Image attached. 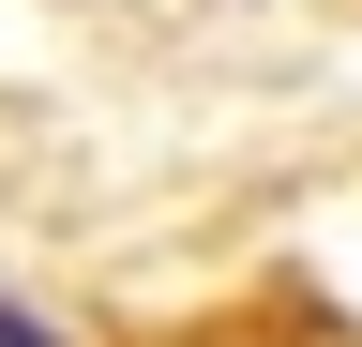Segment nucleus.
I'll return each instance as SVG.
<instances>
[{
  "instance_id": "f257e3e1",
  "label": "nucleus",
  "mask_w": 362,
  "mask_h": 347,
  "mask_svg": "<svg viewBox=\"0 0 362 347\" xmlns=\"http://www.w3.org/2000/svg\"><path fill=\"white\" fill-rule=\"evenodd\" d=\"M0 347H61V332H45V317H16V302H0Z\"/></svg>"
}]
</instances>
